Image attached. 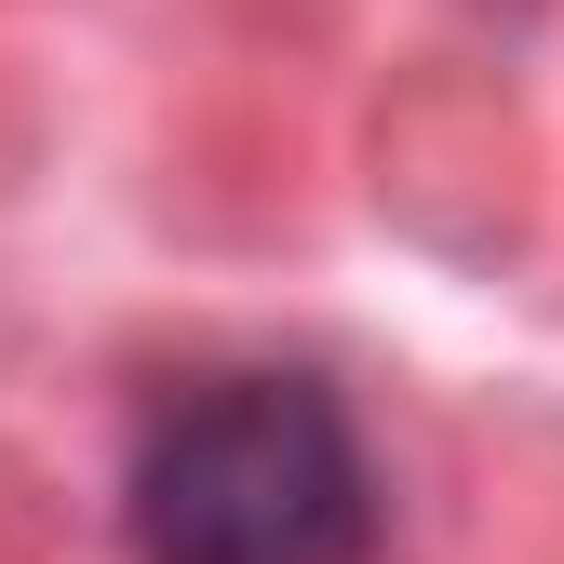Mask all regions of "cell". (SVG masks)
Instances as JSON below:
<instances>
[{
	"instance_id": "cell-1",
	"label": "cell",
	"mask_w": 564,
	"mask_h": 564,
	"mask_svg": "<svg viewBox=\"0 0 564 564\" xmlns=\"http://www.w3.org/2000/svg\"><path fill=\"white\" fill-rule=\"evenodd\" d=\"M134 564H364L377 457L310 377H188L121 470Z\"/></svg>"
}]
</instances>
